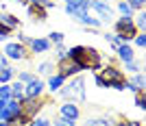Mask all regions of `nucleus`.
Instances as JSON below:
<instances>
[{"instance_id": "nucleus-18", "label": "nucleus", "mask_w": 146, "mask_h": 126, "mask_svg": "<svg viewBox=\"0 0 146 126\" xmlns=\"http://www.w3.org/2000/svg\"><path fill=\"white\" fill-rule=\"evenodd\" d=\"M50 74H55V63H52V61H42L39 67H37V76H46L48 78Z\"/></svg>"}, {"instance_id": "nucleus-33", "label": "nucleus", "mask_w": 146, "mask_h": 126, "mask_svg": "<svg viewBox=\"0 0 146 126\" xmlns=\"http://www.w3.org/2000/svg\"><path fill=\"white\" fill-rule=\"evenodd\" d=\"M11 33H13L11 28H7V26H2V24H0V42L5 44L7 39H9V35H11Z\"/></svg>"}, {"instance_id": "nucleus-37", "label": "nucleus", "mask_w": 146, "mask_h": 126, "mask_svg": "<svg viewBox=\"0 0 146 126\" xmlns=\"http://www.w3.org/2000/svg\"><path fill=\"white\" fill-rule=\"evenodd\" d=\"M31 39H33V37H29V35H18V42L22 44V46H29Z\"/></svg>"}, {"instance_id": "nucleus-2", "label": "nucleus", "mask_w": 146, "mask_h": 126, "mask_svg": "<svg viewBox=\"0 0 146 126\" xmlns=\"http://www.w3.org/2000/svg\"><path fill=\"white\" fill-rule=\"evenodd\" d=\"M57 96L63 98L66 102H85V78L83 76H72L68 83L61 85V89L57 91Z\"/></svg>"}, {"instance_id": "nucleus-9", "label": "nucleus", "mask_w": 146, "mask_h": 126, "mask_svg": "<svg viewBox=\"0 0 146 126\" xmlns=\"http://www.w3.org/2000/svg\"><path fill=\"white\" fill-rule=\"evenodd\" d=\"M46 94V80L42 76H35L33 80L24 83V96L26 98H39Z\"/></svg>"}, {"instance_id": "nucleus-20", "label": "nucleus", "mask_w": 146, "mask_h": 126, "mask_svg": "<svg viewBox=\"0 0 146 126\" xmlns=\"http://www.w3.org/2000/svg\"><path fill=\"white\" fill-rule=\"evenodd\" d=\"M83 126H113L111 117H90Z\"/></svg>"}, {"instance_id": "nucleus-40", "label": "nucleus", "mask_w": 146, "mask_h": 126, "mask_svg": "<svg viewBox=\"0 0 146 126\" xmlns=\"http://www.w3.org/2000/svg\"><path fill=\"white\" fill-rule=\"evenodd\" d=\"M5 104H7V100H2V98H0V109L5 107Z\"/></svg>"}, {"instance_id": "nucleus-15", "label": "nucleus", "mask_w": 146, "mask_h": 126, "mask_svg": "<svg viewBox=\"0 0 146 126\" xmlns=\"http://www.w3.org/2000/svg\"><path fill=\"white\" fill-rule=\"evenodd\" d=\"M66 83V78L61 76V74H50L48 80H46V89L50 91V94H57V91L61 89V85Z\"/></svg>"}, {"instance_id": "nucleus-11", "label": "nucleus", "mask_w": 146, "mask_h": 126, "mask_svg": "<svg viewBox=\"0 0 146 126\" xmlns=\"http://www.w3.org/2000/svg\"><path fill=\"white\" fill-rule=\"evenodd\" d=\"M26 11H29V18L37 20V22H46L48 20V9L39 2H29L26 5Z\"/></svg>"}, {"instance_id": "nucleus-13", "label": "nucleus", "mask_w": 146, "mask_h": 126, "mask_svg": "<svg viewBox=\"0 0 146 126\" xmlns=\"http://www.w3.org/2000/svg\"><path fill=\"white\" fill-rule=\"evenodd\" d=\"M59 115L61 117H68V120H79L81 117V107L76 102H63L59 107Z\"/></svg>"}, {"instance_id": "nucleus-17", "label": "nucleus", "mask_w": 146, "mask_h": 126, "mask_svg": "<svg viewBox=\"0 0 146 126\" xmlns=\"http://www.w3.org/2000/svg\"><path fill=\"white\" fill-rule=\"evenodd\" d=\"M0 24L15 30L20 26V18H15V15H11V13H7V11H0Z\"/></svg>"}, {"instance_id": "nucleus-3", "label": "nucleus", "mask_w": 146, "mask_h": 126, "mask_svg": "<svg viewBox=\"0 0 146 126\" xmlns=\"http://www.w3.org/2000/svg\"><path fill=\"white\" fill-rule=\"evenodd\" d=\"M98 74H100V78L105 80V87L107 89H118V91H124L127 89V74H124V70L122 67H118L116 63H107L105 67H100L98 70Z\"/></svg>"}, {"instance_id": "nucleus-29", "label": "nucleus", "mask_w": 146, "mask_h": 126, "mask_svg": "<svg viewBox=\"0 0 146 126\" xmlns=\"http://www.w3.org/2000/svg\"><path fill=\"white\" fill-rule=\"evenodd\" d=\"M0 98H2V100H9V98H11V85L9 83H0Z\"/></svg>"}, {"instance_id": "nucleus-21", "label": "nucleus", "mask_w": 146, "mask_h": 126, "mask_svg": "<svg viewBox=\"0 0 146 126\" xmlns=\"http://www.w3.org/2000/svg\"><path fill=\"white\" fill-rule=\"evenodd\" d=\"M133 24H135V28H137V30H140V33H142V30H146V11H144V9H140V11H137V15H133Z\"/></svg>"}, {"instance_id": "nucleus-38", "label": "nucleus", "mask_w": 146, "mask_h": 126, "mask_svg": "<svg viewBox=\"0 0 146 126\" xmlns=\"http://www.w3.org/2000/svg\"><path fill=\"white\" fill-rule=\"evenodd\" d=\"M7 61H9V59H7V57H5V54H2V52H0V67H5V65H7Z\"/></svg>"}, {"instance_id": "nucleus-35", "label": "nucleus", "mask_w": 146, "mask_h": 126, "mask_svg": "<svg viewBox=\"0 0 146 126\" xmlns=\"http://www.w3.org/2000/svg\"><path fill=\"white\" fill-rule=\"evenodd\" d=\"M29 126H50V120L48 117H35Z\"/></svg>"}, {"instance_id": "nucleus-5", "label": "nucleus", "mask_w": 146, "mask_h": 126, "mask_svg": "<svg viewBox=\"0 0 146 126\" xmlns=\"http://www.w3.org/2000/svg\"><path fill=\"white\" fill-rule=\"evenodd\" d=\"M113 30H116V35L120 37L124 44L133 42V37L140 33V30L135 28V24H133V18H124V15H120V18L113 22Z\"/></svg>"}, {"instance_id": "nucleus-12", "label": "nucleus", "mask_w": 146, "mask_h": 126, "mask_svg": "<svg viewBox=\"0 0 146 126\" xmlns=\"http://www.w3.org/2000/svg\"><path fill=\"white\" fill-rule=\"evenodd\" d=\"M50 50H52V44L48 42V37H33L29 44V52H35V54L50 52Z\"/></svg>"}, {"instance_id": "nucleus-25", "label": "nucleus", "mask_w": 146, "mask_h": 126, "mask_svg": "<svg viewBox=\"0 0 146 126\" xmlns=\"http://www.w3.org/2000/svg\"><path fill=\"white\" fill-rule=\"evenodd\" d=\"M63 39H66V35L59 33V30H52V33L48 35V42L52 44V46H55V44H63Z\"/></svg>"}, {"instance_id": "nucleus-23", "label": "nucleus", "mask_w": 146, "mask_h": 126, "mask_svg": "<svg viewBox=\"0 0 146 126\" xmlns=\"http://www.w3.org/2000/svg\"><path fill=\"white\" fill-rule=\"evenodd\" d=\"M13 76H15V70H13V67H9V65L0 67V83H11Z\"/></svg>"}, {"instance_id": "nucleus-30", "label": "nucleus", "mask_w": 146, "mask_h": 126, "mask_svg": "<svg viewBox=\"0 0 146 126\" xmlns=\"http://www.w3.org/2000/svg\"><path fill=\"white\" fill-rule=\"evenodd\" d=\"M55 54H57V61L66 59L68 57V48L63 46V44H55Z\"/></svg>"}, {"instance_id": "nucleus-42", "label": "nucleus", "mask_w": 146, "mask_h": 126, "mask_svg": "<svg viewBox=\"0 0 146 126\" xmlns=\"http://www.w3.org/2000/svg\"><path fill=\"white\" fill-rule=\"evenodd\" d=\"M0 126H9V122H0Z\"/></svg>"}, {"instance_id": "nucleus-41", "label": "nucleus", "mask_w": 146, "mask_h": 126, "mask_svg": "<svg viewBox=\"0 0 146 126\" xmlns=\"http://www.w3.org/2000/svg\"><path fill=\"white\" fill-rule=\"evenodd\" d=\"M29 2H39V5H42V2H44V0H29Z\"/></svg>"}, {"instance_id": "nucleus-36", "label": "nucleus", "mask_w": 146, "mask_h": 126, "mask_svg": "<svg viewBox=\"0 0 146 126\" xmlns=\"http://www.w3.org/2000/svg\"><path fill=\"white\" fill-rule=\"evenodd\" d=\"M33 78H35V74H31V72H20L18 74L20 83H29V80H33Z\"/></svg>"}, {"instance_id": "nucleus-16", "label": "nucleus", "mask_w": 146, "mask_h": 126, "mask_svg": "<svg viewBox=\"0 0 146 126\" xmlns=\"http://www.w3.org/2000/svg\"><path fill=\"white\" fill-rule=\"evenodd\" d=\"M116 52H118V59L122 61V63H127V61H131V59H135V50L129 46V44H120L116 48Z\"/></svg>"}, {"instance_id": "nucleus-10", "label": "nucleus", "mask_w": 146, "mask_h": 126, "mask_svg": "<svg viewBox=\"0 0 146 126\" xmlns=\"http://www.w3.org/2000/svg\"><path fill=\"white\" fill-rule=\"evenodd\" d=\"M55 70H57V74H61L63 78H72V76H79L83 70H81L74 61H70L66 57V59H61V61H57V65H55Z\"/></svg>"}, {"instance_id": "nucleus-22", "label": "nucleus", "mask_w": 146, "mask_h": 126, "mask_svg": "<svg viewBox=\"0 0 146 126\" xmlns=\"http://www.w3.org/2000/svg\"><path fill=\"white\" fill-rule=\"evenodd\" d=\"M118 11H120V15H124V18H133V7L129 5L127 0H118Z\"/></svg>"}, {"instance_id": "nucleus-39", "label": "nucleus", "mask_w": 146, "mask_h": 126, "mask_svg": "<svg viewBox=\"0 0 146 126\" xmlns=\"http://www.w3.org/2000/svg\"><path fill=\"white\" fill-rule=\"evenodd\" d=\"M15 2H20V5H29V0H15Z\"/></svg>"}, {"instance_id": "nucleus-32", "label": "nucleus", "mask_w": 146, "mask_h": 126, "mask_svg": "<svg viewBox=\"0 0 146 126\" xmlns=\"http://www.w3.org/2000/svg\"><path fill=\"white\" fill-rule=\"evenodd\" d=\"M133 42L137 48H146V33H137V35L133 37Z\"/></svg>"}, {"instance_id": "nucleus-1", "label": "nucleus", "mask_w": 146, "mask_h": 126, "mask_svg": "<svg viewBox=\"0 0 146 126\" xmlns=\"http://www.w3.org/2000/svg\"><path fill=\"white\" fill-rule=\"evenodd\" d=\"M68 59L74 61L81 70H94L98 72L103 67V57L96 48H90V46H72L68 48Z\"/></svg>"}, {"instance_id": "nucleus-6", "label": "nucleus", "mask_w": 146, "mask_h": 126, "mask_svg": "<svg viewBox=\"0 0 146 126\" xmlns=\"http://www.w3.org/2000/svg\"><path fill=\"white\" fill-rule=\"evenodd\" d=\"M2 54H5L7 59H11V61H24V59H29L31 52L26 50V46H22L20 42H5Z\"/></svg>"}, {"instance_id": "nucleus-7", "label": "nucleus", "mask_w": 146, "mask_h": 126, "mask_svg": "<svg viewBox=\"0 0 146 126\" xmlns=\"http://www.w3.org/2000/svg\"><path fill=\"white\" fill-rule=\"evenodd\" d=\"M44 104H46L44 96H39V98H24V100L20 102L22 113H24L26 117H31V120H35L37 115H39V111L44 109Z\"/></svg>"}, {"instance_id": "nucleus-24", "label": "nucleus", "mask_w": 146, "mask_h": 126, "mask_svg": "<svg viewBox=\"0 0 146 126\" xmlns=\"http://www.w3.org/2000/svg\"><path fill=\"white\" fill-rule=\"evenodd\" d=\"M122 65H124V70H127L129 74H137V72H142V63H140V61H135V59L127 61V63H122Z\"/></svg>"}, {"instance_id": "nucleus-8", "label": "nucleus", "mask_w": 146, "mask_h": 126, "mask_svg": "<svg viewBox=\"0 0 146 126\" xmlns=\"http://www.w3.org/2000/svg\"><path fill=\"white\" fill-rule=\"evenodd\" d=\"M90 9L98 13L100 22H111V18H113V9L107 0H90Z\"/></svg>"}, {"instance_id": "nucleus-34", "label": "nucleus", "mask_w": 146, "mask_h": 126, "mask_svg": "<svg viewBox=\"0 0 146 126\" xmlns=\"http://www.w3.org/2000/svg\"><path fill=\"white\" fill-rule=\"evenodd\" d=\"M127 2L133 7V11H140V9H144V7H146V0H127Z\"/></svg>"}, {"instance_id": "nucleus-4", "label": "nucleus", "mask_w": 146, "mask_h": 126, "mask_svg": "<svg viewBox=\"0 0 146 126\" xmlns=\"http://www.w3.org/2000/svg\"><path fill=\"white\" fill-rule=\"evenodd\" d=\"M66 13L72 15L76 22H81V24L87 26V28H98V26L103 24L98 18H92L90 15V9H87V7H81V5H66Z\"/></svg>"}, {"instance_id": "nucleus-19", "label": "nucleus", "mask_w": 146, "mask_h": 126, "mask_svg": "<svg viewBox=\"0 0 146 126\" xmlns=\"http://www.w3.org/2000/svg\"><path fill=\"white\" fill-rule=\"evenodd\" d=\"M11 98H13V100H20V102L26 98V96H24V83L15 80V83L11 85Z\"/></svg>"}, {"instance_id": "nucleus-26", "label": "nucleus", "mask_w": 146, "mask_h": 126, "mask_svg": "<svg viewBox=\"0 0 146 126\" xmlns=\"http://www.w3.org/2000/svg\"><path fill=\"white\" fill-rule=\"evenodd\" d=\"M113 126H142L140 120H127V117H118V122H113Z\"/></svg>"}, {"instance_id": "nucleus-14", "label": "nucleus", "mask_w": 146, "mask_h": 126, "mask_svg": "<svg viewBox=\"0 0 146 126\" xmlns=\"http://www.w3.org/2000/svg\"><path fill=\"white\" fill-rule=\"evenodd\" d=\"M127 89H131L133 94H137V91H146V76L142 72L131 74V78L127 80Z\"/></svg>"}, {"instance_id": "nucleus-27", "label": "nucleus", "mask_w": 146, "mask_h": 126, "mask_svg": "<svg viewBox=\"0 0 146 126\" xmlns=\"http://www.w3.org/2000/svg\"><path fill=\"white\" fill-rule=\"evenodd\" d=\"M50 126H76V120H68V117H61V115H59Z\"/></svg>"}, {"instance_id": "nucleus-31", "label": "nucleus", "mask_w": 146, "mask_h": 126, "mask_svg": "<svg viewBox=\"0 0 146 126\" xmlns=\"http://www.w3.org/2000/svg\"><path fill=\"white\" fill-rule=\"evenodd\" d=\"M105 39H107V42L111 44V48H113V50H116L118 46H120V44H124V42H122V39H120V37H118V35H109V33L105 35Z\"/></svg>"}, {"instance_id": "nucleus-28", "label": "nucleus", "mask_w": 146, "mask_h": 126, "mask_svg": "<svg viewBox=\"0 0 146 126\" xmlns=\"http://www.w3.org/2000/svg\"><path fill=\"white\" fill-rule=\"evenodd\" d=\"M135 107L146 109V91H137V94H135Z\"/></svg>"}]
</instances>
